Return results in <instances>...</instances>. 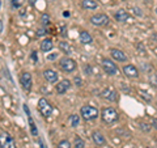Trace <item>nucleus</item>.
<instances>
[{"label": "nucleus", "instance_id": "6ab92c4d", "mask_svg": "<svg viewBox=\"0 0 157 148\" xmlns=\"http://www.w3.org/2000/svg\"><path fill=\"white\" fill-rule=\"evenodd\" d=\"M59 49H60V51H62V53L67 54V55H70V54L72 53V49H71V46H70V43H68V42H64V41L59 42Z\"/></svg>", "mask_w": 157, "mask_h": 148}, {"label": "nucleus", "instance_id": "2eb2a0df", "mask_svg": "<svg viewBox=\"0 0 157 148\" xmlns=\"http://www.w3.org/2000/svg\"><path fill=\"white\" fill-rule=\"evenodd\" d=\"M92 139H93V142H94V144L98 146V147H101V146H105V144H106L105 136L102 135V132L97 131V130L92 132Z\"/></svg>", "mask_w": 157, "mask_h": 148}, {"label": "nucleus", "instance_id": "473e14b6", "mask_svg": "<svg viewBox=\"0 0 157 148\" xmlns=\"http://www.w3.org/2000/svg\"><path fill=\"white\" fill-rule=\"evenodd\" d=\"M28 2H29V3H30V4H34V3H36V2H37V0H28Z\"/></svg>", "mask_w": 157, "mask_h": 148}, {"label": "nucleus", "instance_id": "1a4fd4ad", "mask_svg": "<svg viewBox=\"0 0 157 148\" xmlns=\"http://www.w3.org/2000/svg\"><path fill=\"white\" fill-rule=\"evenodd\" d=\"M110 55H111V58L114 59V60H117V62H121V63H123V62H127V55L126 54L122 51V50H119V49H110Z\"/></svg>", "mask_w": 157, "mask_h": 148}, {"label": "nucleus", "instance_id": "a211bd4d", "mask_svg": "<svg viewBox=\"0 0 157 148\" xmlns=\"http://www.w3.org/2000/svg\"><path fill=\"white\" fill-rule=\"evenodd\" d=\"M81 7L84 9H89V11H93V9L98 8V3L96 0H82L81 2Z\"/></svg>", "mask_w": 157, "mask_h": 148}, {"label": "nucleus", "instance_id": "4468645a", "mask_svg": "<svg viewBox=\"0 0 157 148\" xmlns=\"http://www.w3.org/2000/svg\"><path fill=\"white\" fill-rule=\"evenodd\" d=\"M43 77L46 79V81L54 84V83L58 81V77H59V76H58V72H55L54 70H51V68H47V70L43 71Z\"/></svg>", "mask_w": 157, "mask_h": 148}, {"label": "nucleus", "instance_id": "a878e982", "mask_svg": "<svg viewBox=\"0 0 157 148\" xmlns=\"http://www.w3.org/2000/svg\"><path fill=\"white\" fill-rule=\"evenodd\" d=\"M46 33H47V32H46L45 28H39L38 30H37V37H43Z\"/></svg>", "mask_w": 157, "mask_h": 148}, {"label": "nucleus", "instance_id": "cd10ccee", "mask_svg": "<svg viewBox=\"0 0 157 148\" xmlns=\"http://www.w3.org/2000/svg\"><path fill=\"white\" fill-rule=\"evenodd\" d=\"M151 125H152V127L157 129V118H152V119H151Z\"/></svg>", "mask_w": 157, "mask_h": 148}, {"label": "nucleus", "instance_id": "9d476101", "mask_svg": "<svg viewBox=\"0 0 157 148\" xmlns=\"http://www.w3.org/2000/svg\"><path fill=\"white\" fill-rule=\"evenodd\" d=\"M71 84L72 83L68 80V79H63V80H60L56 84V88H55L56 93H58V95H64V93L71 88Z\"/></svg>", "mask_w": 157, "mask_h": 148}, {"label": "nucleus", "instance_id": "9b49d317", "mask_svg": "<svg viewBox=\"0 0 157 148\" xmlns=\"http://www.w3.org/2000/svg\"><path fill=\"white\" fill-rule=\"evenodd\" d=\"M123 73L127 77H131V79H137L139 77V70H137L134 64H126L123 67Z\"/></svg>", "mask_w": 157, "mask_h": 148}, {"label": "nucleus", "instance_id": "20e7f679", "mask_svg": "<svg viewBox=\"0 0 157 148\" xmlns=\"http://www.w3.org/2000/svg\"><path fill=\"white\" fill-rule=\"evenodd\" d=\"M59 67L62 68V71L71 73V72H73L77 68V64H76V62L73 60L72 58L64 56V58H62L60 60H59Z\"/></svg>", "mask_w": 157, "mask_h": 148}, {"label": "nucleus", "instance_id": "7ed1b4c3", "mask_svg": "<svg viewBox=\"0 0 157 148\" xmlns=\"http://www.w3.org/2000/svg\"><path fill=\"white\" fill-rule=\"evenodd\" d=\"M109 21L110 18L107 14L105 13H97V14H93V16L89 18V22L92 25H94L97 28H104L106 25H109Z\"/></svg>", "mask_w": 157, "mask_h": 148}, {"label": "nucleus", "instance_id": "dca6fc26", "mask_svg": "<svg viewBox=\"0 0 157 148\" xmlns=\"http://www.w3.org/2000/svg\"><path fill=\"white\" fill-rule=\"evenodd\" d=\"M78 39H80V42L82 45H90L93 42V37L86 30H81L78 33Z\"/></svg>", "mask_w": 157, "mask_h": 148}, {"label": "nucleus", "instance_id": "f8f14e48", "mask_svg": "<svg viewBox=\"0 0 157 148\" xmlns=\"http://www.w3.org/2000/svg\"><path fill=\"white\" fill-rule=\"evenodd\" d=\"M114 18L117 20L118 22H128L130 20H131V17H130V14H128V12L126 11V9H118V11L114 13Z\"/></svg>", "mask_w": 157, "mask_h": 148}, {"label": "nucleus", "instance_id": "412c9836", "mask_svg": "<svg viewBox=\"0 0 157 148\" xmlns=\"http://www.w3.org/2000/svg\"><path fill=\"white\" fill-rule=\"evenodd\" d=\"M28 119H29V126H30V132H32V135H33V136H38V130H37V127H36V123H34L33 118L29 115Z\"/></svg>", "mask_w": 157, "mask_h": 148}, {"label": "nucleus", "instance_id": "72a5a7b5", "mask_svg": "<svg viewBox=\"0 0 157 148\" xmlns=\"http://www.w3.org/2000/svg\"><path fill=\"white\" fill-rule=\"evenodd\" d=\"M156 14H157V8H156Z\"/></svg>", "mask_w": 157, "mask_h": 148}, {"label": "nucleus", "instance_id": "b1692460", "mask_svg": "<svg viewBox=\"0 0 157 148\" xmlns=\"http://www.w3.org/2000/svg\"><path fill=\"white\" fill-rule=\"evenodd\" d=\"M151 129H152V125H148V123H145V122H141L140 123V130L141 131L148 132V131H151Z\"/></svg>", "mask_w": 157, "mask_h": 148}, {"label": "nucleus", "instance_id": "2f4dec72", "mask_svg": "<svg viewBox=\"0 0 157 148\" xmlns=\"http://www.w3.org/2000/svg\"><path fill=\"white\" fill-rule=\"evenodd\" d=\"M32 58L34 59V60H38V55L36 54V51H33V54H32Z\"/></svg>", "mask_w": 157, "mask_h": 148}, {"label": "nucleus", "instance_id": "39448f33", "mask_svg": "<svg viewBox=\"0 0 157 148\" xmlns=\"http://www.w3.org/2000/svg\"><path fill=\"white\" fill-rule=\"evenodd\" d=\"M101 66H102L104 71L107 73V75L114 76V75H117V73L119 72V70H118L117 64L111 60V59H109V58H104V59H102V60H101Z\"/></svg>", "mask_w": 157, "mask_h": 148}, {"label": "nucleus", "instance_id": "6e6552de", "mask_svg": "<svg viewBox=\"0 0 157 148\" xmlns=\"http://www.w3.org/2000/svg\"><path fill=\"white\" fill-rule=\"evenodd\" d=\"M100 96L109 102H115L118 100V93H117V91L113 89V88H105V89L100 93Z\"/></svg>", "mask_w": 157, "mask_h": 148}, {"label": "nucleus", "instance_id": "393cba45", "mask_svg": "<svg viewBox=\"0 0 157 148\" xmlns=\"http://www.w3.org/2000/svg\"><path fill=\"white\" fill-rule=\"evenodd\" d=\"M41 22H42V25H43V26L48 25V24H50V16H47L46 13H43V14H42V17H41Z\"/></svg>", "mask_w": 157, "mask_h": 148}, {"label": "nucleus", "instance_id": "c85d7f7f", "mask_svg": "<svg viewBox=\"0 0 157 148\" xmlns=\"http://www.w3.org/2000/svg\"><path fill=\"white\" fill-rule=\"evenodd\" d=\"M75 83H76V85H77V87H80V85H81V83H82V81H81V77L76 76V77H75Z\"/></svg>", "mask_w": 157, "mask_h": 148}, {"label": "nucleus", "instance_id": "f3484780", "mask_svg": "<svg viewBox=\"0 0 157 148\" xmlns=\"http://www.w3.org/2000/svg\"><path fill=\"white\" fill-rule=\"evenodd\" d=\"M54 49V42H52V39L50 38H46V39H43V41L41 42V50L43 53H48V51H51Z\"/></svg>", "mask_w": 157, "mask_h": 148}, {"label": "nucleus", "instance_id": "c756f323", "mask_svg": "<svg viewBox=\"0 0 157 148\" xmlns=\"http://www.w3.org/2000/svg\"><path fill=\"white\" fill-rule=\"evenodd\" d=\"M58 56V54H52V55H47L46 58L48 59V60H54V59H55Z\"/></svg>", "mask_w": 157, "mask_h": 148}, {"label": "nucleus", "instance_id": "7c9ffc66", "mask_svg": "<svg viewBox=\"0 0 157 148\" xmlns=\"http://www.w3.org/2000/svg\"><path fill=\"white\" fill-rule=\"evenodd\" d=\"M24 110H25V113H26V115H28V117L30 115V111H29V107H28V105H24Z\"/></svg>", "mask_w": 157, "mask_h": 148}, {"label": "nucleus", "instance_id": "aec40b11", "mask_svg": "<svg viewBox=\"0 0 157 148\" xmlns=\"http://www.w3.org/2000/svg\"><path fill=\"white\" fill-rule=\"evenodd\" d=\"M68 123H70L71 127H77L78 125H80V115L78 114L70 115V118H68Z\"/></svg>", "mask_w": 157, "mask_h": 148}, {"label": "nucleus", "instance_id": "0eeeda50", "mask_svg": "<svg viewBox=\"0 0 157 148\" xmlns=\"http://www.w3.org/2000/svg\"><path fill=\"white\" fill-rule=\"evenodd\" d=\"M20 84H21L22 89L29 92L32 89V84H33V79H32V75L29 72H22L20 75Z\"/></svg>", "mask_w": 157, "mask_h": 148}, {"label": "nucleus", "instance_id": "f03ea898", "mask_svg": "<svg viewBox=\"0 0 157 148\" xmlns=\"http://www.w3.org/2000/svg\"><path fill=\"white\" fill-rule=\"evenodd\" d=\"M80 115L84 118L85 121H94L100 115V111H98L97 107L92 106V105H82L80 109Z\"/></svg>", "mask_w": 157, "mask_h": 148}, {"label": "nucleus", "instance_id": "5701e85b", "mask_svg": "<svg viewBox=\"0 0 157 148\" xmlns=\"http://www.w3.org/2000/svg\"><path fill=\"white\" fill-rule=\"evenodd\" d=\"M71 147L72 146H71L70 140H67V139H63L58 143V148H71Z\"/></svg>", "mask_w": 157, "mask_h": 148}, {"label": "nucleus", "instance_id": "4be33fe9", "mask_svg": "<svg viewBox=\"0 0 157 148\" xmlns=\"http://www.w3.org/2000/svg\"><path fill=\"white\" fill-rule=\"evenodd\" d=\"M85 147V142L81 139L80 136L75 138V144H73V148H84Z\"/></svg>", "mask_w": 157, "mask_h": 148}, {"label": "nucleus", "instance_id": "f704fd0d", "mask_svg": "<svg viewBox=\"0 0 157 148\" xmlns=\"http://www.w3.org/2000/svg\"><path fill=\"white\" fill-rule=\"evenodd\" d=\"M145 148H149V147H145Z\"/></svg>", "mask_w": 157, "mask_h": 148}, {"label": "nucleus", "instance_id": "ddd939ff", "mask_svg": "<svg viewBox=\"0 0 157 148\" xmlns=\"http://www.w3.org/2000/svg\"><path fill=\"white\" fill-rule=\"evenodd\" d=\"M2 148H16L13 138L4 131H2Z\"/></svg>", "mask_w": 157, "mask_h": 148}, {"label": "nucleus", "instance_id": "bb28decb", "mask_svg": "<svg viewBox=\"0 0 157 148\" xmlns=\"http://www.w3.org/2000/svg\"><path fill=\"white\" fill-rule=\"evenodd\" d=\"M131 9H132V11H134V13L136 14V16H139V17L143 16V12H140V9L137 8V7H132Z\"/></svg>", "mask_w": 157, "mask_h": 148}, {"label": "nucleus", "instance_id": "f257e3e1", "mask_svg": "<svg viewBox=\"0 0 157 148\" xmlns=\"http://www.w3.org/2000/svg\"><path fill=\"white\" fill-rule=\"evenodd\" d=\"M101 118L105 123H107V125H113V123H115L118 119H119V114H118V111L114 109V107L106 106V107H102Z\"/></svg>", "mask_w": 157, "mask_h": 148}, {"label": "nucleus", "instance_id": "423d86ee", "mask_svg": "<svg viewBox=\"0 0 157 148\" xmlns=\"http://www.w3.org/2000/svg\"><path fill=\"white\" fill-rule=\"evenodd\" d=\"M38 110L39 113L43 115V117H50L52 114V105L50 102H48L46 98H39V101H38Z\"/></svg>", "mask_w": 157, "mask_h": 148}, {"label": "nucleus", "instance_id": "c9c22d12", "mask_svg": "<svg viewBox=\"0 0 157 148\" xmlns=\"http://www.w3.org/2000/svg\"><path fill=\"white\" fill-rule=\"evenodd\" d=\"M131 148H134V147H131Z\"/></svg>", "mask_w": 157, "mask_h": 148}, {"label": "nucleus", "instance_id": "e433bc0d", "mask_svg": "<svg viewBox=\"0 0 157 148\" xmlns=\"http://www.w3.org/2000/svg\"><path fill=\"white\" fill-rule=\"evenodd\" d=\"M94 148H96V147H94Z\"/></svg>", "mask_w": 157, "mask_h": 148}]
</instances>
